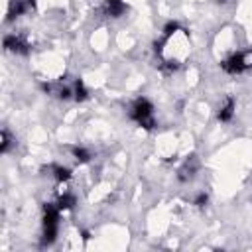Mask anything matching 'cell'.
I'll list each match as a JSON object with an SVG mask.
<instances>
[{
  "mask_svg": "<svg viewBox=\"0 0 252 252\" xmlns=\"http://www.w3.org/2000/svg\"><path fill=\"white\" fill-rule=\"evenodd\" d=\"M61 209L57 203H45L43 205V234H41V246H51L57 240V226H59Z\"/></svg>",
  "mask_w": 252,
  "mask_h": 252,
  "instance_id": "1",
  "label": "cell"
},
{
  "mask_svg": "<svg viewBox=\"0 0 252 252\" xmlns=\"http://www.w3.org/2000/svg\"><path fill=\"white\" fill-rule=\"evenodd\" d=\"M130 118L142 126L144 130H154L156 128V118H154V104L146 96H138L132 106H130Z\"/></svg>",
  "mask_w": 252,
  "mask_h": 252,
  "instance_id": "2",
  "label": "cell"
},
{
  "mask_svg": "<svg viewBox=\"0 0 252 252\" xmlns=\"http://www.w3.org/2000/svg\"><path fill=\"white\" fill-rule=\"evenodd\" d=\"M220 69L228 75H240L246 71V65H244V57H242V51H236L232 55H228L226 59L220 61Z\"/></svg>",
  "mask_w": 252,
  "mask_h": 252,
  "instance_id": "3",
  "label": "cell"
},
{
  "mask_svg": "<svg viewBox=\"0 0 252 252\" xmlns=\"http://www.w3.org/2000/svg\"><path fill=\"white\" fill-rule=\"evenodd\" d=\"M4 49L6 51H12V53H18V55H28L30 53V45L20 37V35H4Z\"/></svg>",
  "mask_w": 252,
  "mask_h": 252,
  "instance_id": "4",
  "label": "cell"
},
{
  "mask_svg": "<svg viewBox=\"0 0 252 252\" xmlns=\"http://www.w3.org/2000/svg\"><path fill=\"white\" fill-rule=\"evenodd\" d=\"M234 110H236V100H234L232 96H226V98H224V104H222V106L219 108V112H217L219 122H230L232 116H234Z\"/></svg>",
  "mask_w": 252,
  "mask_h": 252,
  "instance_id": "5",
  "label": "cell"
},
{
  "mask_svg": "<svg viewBox=\"0 0 252 252\" xmlns=\"http://www.w3.org/2000/svg\"><path fill=\"white\" fill-rule=\"evenodd\" d=\"M126 10L128 6L124 4V0H104V14L108 18H120Z\"/></svg>",
  "mask_w": 252,
  "mask_h": 252,
  "instance_id": "6",
  "label": "cell"
},
{
  "mask_svg": "<svg viewBox=\"0 0 252 252\" xmlns=\"http://www.w3.org/2000/svg\"><path fill=\"white\" fill-rule=\"evenodd\" d=\"M197 169H199V161L195 159V156H191V158L183 163V167L179 169V175H177V177H179V181H189V179L195 175V171H197Z\"/></svg>",
  "mask_w": 252,
  "mask_h": 252,
  "instance_id": "7",
  "label": "cell"
},
{
  "mask_svg": "<svg viewBox=\"0 0 252 252\" xmlns=\"http://www.w3.org/2000/svg\"><path fill=\"white\" fill-rule=\"evenodd\" d=\"M26 10H28V4H26L24 0H14V2L10 4V10H8V16H6V22H12L14 18L22 16Z\"/></svg>",
  "mask_w": 252,
  "mask_h": 252,
  "instance_id": "8",
  "label": "cell"
},
{
  "mask_svg": "<svg viewBox=\"0 0 252 252\" xmlns=\"http://www.w3.org/2000/svg\"><path fill=\"white\" fill-rule=\"evenodd\" d=\"M51 171H53V177H55L57 183H65L73 177V171L65 165H51Z\"/></svg>",
  "mask_w": 252,
  "mask_h": 252,
  "instance_id": "9",
  "label": "cell"
},
{
  "mask_svg": "<svg viewBox=\"0 0 252 252\" xmlns=\"http://www.w3.org/2000/svg\"><path fill=\"white\" fill-rule=\"evenodd\" d=\"M73 98H75L77 102H85V100L89 98V89L85 87L83 79H77V81H75V89H73Z\"/></svg>",
  "mask_w": 252,
  "mask_h": 252,
  "instance_id": "10",
  "label": "cell"
},
{
  "mask_svg": "<svg viewBox=\"0 0 252 252\" xmlns=\"http://www.w3.org/2000/svg\"><path fill=\"white\" fill-rule=\"evenodd\" d=\"M71 154L79 163H87L91 159V152L87 148H83V146H71Z\"/></svg>",
  "mask_w": 252,
  "mask_h": 252,
  "instance_id": "11",
  "label": "cell"
},
{
  "mask_svg": "<svg viewBox=\"0 0 252 252\" xmlns=\"http://www.w3.org/2000/svg\"><path fill=\"white\" fill-rule=\"evenodd\" d=\"M75 203H77V199H75V195H71V193H63V195H59V199H57V207H59L61 211L73 209Z\"/></svg>",
  "mask_w": 252,
  "mask_h": 252,
  "instance_id": "12",
  "label": "cell"
},
{
  "mask_svg": "<svg viewBox=\"0 0 252 252\" xmlns=\"http://www.w3.org/2000/svg\"><path fill=\"white\" fill-rule=\"evenodd\" d=\"M177 32H181V24L175 22V20H171V22H167V24L163 26V30H161V37L169 39V37H171L173 33H177Z\"/></svg>",
  "mask_w": 252,
  "mask_h": 252,
  "instance_id": "13",
  "label": "cell"
},
{
  "mask_svg": "<svg viewBox=\"0 0 252 252\" xmlns=\"http://www.w3.org/2000/svg\"><path fill=\"white\" fill-rule=\"evenodd\" d=\"M12 134L4 128L2 132H0V154H8L10 152V146H12Z\"/></svg>",
  "mask_w": 252,
  "mask_h": 252,
  "instance_id": "14",
  "label": "cell"
},
{
  "mask_svg": "<svg viewBox=\"0 0 252 252\" xmlns=\"http://www.w3.org/2000/svg\"><path fill=\"white\" fill-rule=\"evenodd\" d=\"M193 203H195V207H205V205L209 203V195H207V193H199Z\"/></svg>",
  "mask_w": 252,
  "mask_h": 252,
  "instance_id": "15",
  "label": "cell"
},
{
  "mask_svg": "<svg viewBox=\"0 0 252 252\" xmlns=\"http://www.w3.org/2000/svg\"><path fill=\"white\" fill-rule=\"evenodd\" d=\"M24 2H26V4H28V6H32V8H33V6H35V0H24Z\"/></svg>",
  "mask_w": 252,
  "mask_h": 252,
  "instance_id": "16",
  "label": "cell"
},
{
  "mask_svg": "<svg viewBox=\"0 0 252 252\" xmlns=\"http://www.w3.org/2000/svg\"><path fill=\"white\" fill-rule=\"evenodd\" d=\"M217 2H219V4H226L228 0H217Z\"/></svg>",
  "mask_w": 252,
  "mask_h": 252,
  "instance_id": "17",
  "label": "cell"
}]
</instances>
